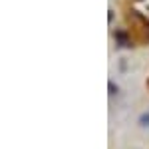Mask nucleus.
Returning <instances> with one entry per match:
<instances>
[{"instance_id":"nucleus-1","label":"nucleus","mask_w":149,"mask_h":149,"mask_svg":"<svg viewBox=\"0 0 149 149\" xmlns=\"http://www.w3.org/2000/svg\"><path fill=\"white\" fill-rule=\"evenodd\" d=\"M141 121H143V123L147 121V123H149V115H141Z\"/></svg>"}]
</instances>
